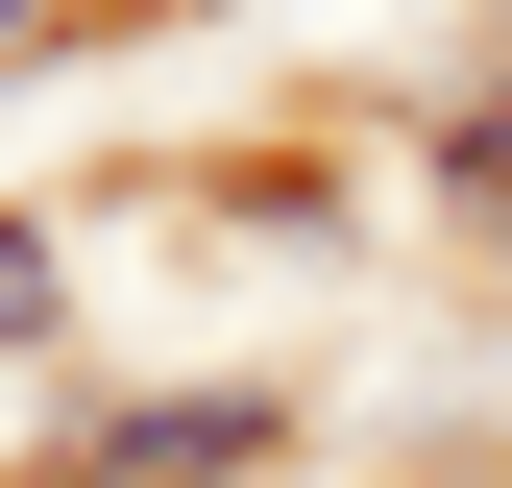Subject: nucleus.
Instances as JSON below:
<instances>
[{
	"mask_svg": "<svg viewBox=\"0 0 512 488\" xmlns=\"http://www.w3.org/2000/svg\"><path fill=\"white\" fill-rule=\"evenodd\" d=\"M439 196H464V220L512 244V98H464V122H439Z\"/></svg>",
	"mask_w": 512,
	"mask_h": 488,
	"instance_id": "2",
	"label": "nucleus"
},
{
	"mask_svg": "<svg viewBox=\"0 0 512 488\" xmlns=\"http://www.w3.org/2000/svg\"><path fill=\"white\" fill-rule=\"evenodd\" d=\"M25 342H49V244L0 220V366H25Z\"/></svg>",
	"mask_w": 512,
	"mask_h": 488,
	"instance_id": "3",
	"label": "nucleus"
},
{
	"mask_svg": "<svg viewBox=\"0 0 512 488\" xmlns=\"http://www.w3.org/2000/svg\"><path fill=\"white\" fill-rule=\"evenodd\" d=\"M0 49H49V0H0Z\"/></svg>",
	"mask_w": 512,
	"mask_h": 488,
	"instance_id": "4",
	"label": "nucleus"
},
{
	"mask_svg": "<svg viewBox=\"0 0 512 488\" xmlns=\"http://www.w3.org/2000/svg\"><path fill=\"white\" fill-rule=\"evenodd\" d=\"M244 464H269V391H122L49 488H244Z\"/></svg>",
	"mask_w": 512,
	"mask_h": 488,
	"instance_id": "1",
	"label": "nucleus"
}]
</instances>
